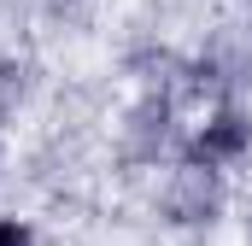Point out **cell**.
Returning <instances> with one entry per match:
<instances>
[{
	"label": "cell",
	"instance_id": "cell-1",
	"mask_svg": "<svg viewBox=\"0 0 252 246\" xmlns=\"http://www.w3.org/2000/svg\"><path fill=\"white\" fill-rule=\"evenodd\" d=\"M247 147V123L241 118H217L205 123V135H199V158H235Z\"/></svg>",
	"mask_w": 252,
	"mask_h": 246
},
{
	"label": "cell",
	"instance_id": "cell-2",
	"mask_svg": "<svg viewBox=\"0 0 252 246\" xmlns=\"http://www.w3.org/2000/svg\"><path fill=\"white\" fill-rule=\"evenodd\" d=\"M0 246H24V229L18 223H0Z\"/></svg>",
	"mask_w": 252,
	"mask_h": 246
}]
</instances>
